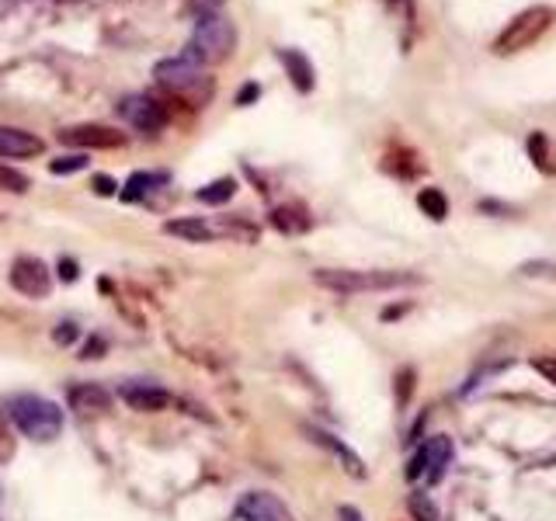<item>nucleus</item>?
<instances>
[{"mask_svg": "<svg viewBox=\"0 0 556 521\" xmlns=\"http://www.w3.org/2000/svg\"><path fill=\"white\" fill-rule=\"evenodd\" d=\"M154 80H157L163 102L188 104V108H202L216 94V77H209V70L188 56L160 59L154 66Z\"/></svg>", "mask_w": 556, "mask_h": 521, "instance_id": "nucleus-1", "label": "nucleus"}, {"mask_svg": "<svg viewBox=\"0 0 556 521\" xmlns=\"http://www.w3.org/2000/svg\"><path fill=\"white\" fill-rule=\"evenodd\" d=\"M313 282L341 296L355 292H390L403 286H421V275L414 271H355V268H320L313 271Z\"/></svg>", "mask_w": 556, "mask_h": 521, "instance_id": "nucleus-2", "label": "nucleus"}, {"mask_svg": "<svg viewBox=\"0 0 556 521\" xmlns=\"http://www.w3.org/2000/svg\"><path fill=\"white\" fill-rule=\"evenodd\" d=\"M7 417L11 424L31 438V442H53L63 431V411L56 407L53 400L46 396H35V393H22L7 403Z\"/></svg>", "mask_w": 556, "mask_h": 521, "instance_id": "nucleus-3", "label": "nucleus"}, {"mask_svg": "<svg viewBox=\"0 0 556 521\" xmlns=\"http://www.w3.org/2000/svg\"><path fill=\"white\" fill-rule=\"evenodd\" d=\"M234 46H237L234 22H226L219 11H209V14H199L185 56L195 59V63H202V66H216V63H226L230 59Z\"/></svg>", "mask_w": 556, "mask_h": 521, "instance_id": "nucleus-4", "label": "nucleus"}, {"mask_svg": "<svg viewBox=\"0 0 556 521\" xmlns=\"http://www.w3.org/2000/svg\"><path fill=\"white\" fill-rule=\"evenodd\" d=\"M553 22H556V11L550 4H532V7H525L522 14H515V18L504 25V31L494 39L490 49L498 52V56H511V52L529 49L532 42H539V39L550 31Z\"/></svg>", "mask_w": 556, "mask_h": 521, "instance_id": "nucleus-5", "label": "nucleus"}, {"mask_svg": "<svg viewBox=\"0 0 556 521\" xmlns=\"http://www.w3.org/2000/svg\"><path fill=\"white\" fill-rule=\"evenodd\" d=\"M452 452H455V448H452L449 435H431V438L418 448V455L410 459V466H407V480L424 476L428 483H438V480L446 476V469H449Z\"/></svg>", "mask_w": 556, "mask_h": 521, "instance_id": "nucleus-6", "label": "nucleus"}, {"mask_svg": "<svg viewBox=\"0 0 556 521\" xmlns=\"http://www.w3.org/2000/svg\"><path fill=\"white\" fill-rule=\"evenodd\" d=\"M119 115L139 132H160L171 122L167 102H163V98H154V94H129V98H122Z\"/></svg>", "mask_w": 556, "mask_h": 521, "instance_id": "nucleus-7", "label": "nucleus"}, {"mask_svg": "<svg viewBox=\"0 0 556 521\" xmlns=\"http://www.w3.org/2000/svg\"><path fill=\"white\" fill-rule=\"evenodd\" d=\"M11 286L18 288L22 296L28 299H42V296H49V286H53V275H49V268H46V260L42 258H31V254H22V258L11 260Z\"/></svg>", "mask_w": 556, "mask_h": 521, "instance_id": "nucleus-8", "label": "nucleus"}, {"mask_svg": "<svg viewBox=\"0 0 556 521\" xmlns=\"http://www.w3.org/2000/svg\"><path fill=\"white\" fill-rule=\"evenodd\" d=\"M63 146H80V150H119L126 146V132L111 126H70L56 136Z\"/></svg>", "mask_w": 556, "mask_h": 521, "instance_id": "nucleus-9", "label": "nucleus"}, {"mask_svg": "<svg viewBox=\"0 0 556 521\" xmlns=\"http://www.w3.org/2000/svg\"><path fill=\"white\" fill-rule=\"evenodd\" d=\"M119 400L136 411V414H160L171 407V393L157 386V383H143V379H133V383H122L119 386Z\"/></svg>", "mask_w": 556, "mask_h": 521, "instance_id": "nucleus-10", "label": "nucleus"}, {"mask_svg": "<svg viewBox=\"0 0 556 521\" xmlns=\"http://www.w3.org/2000/svg\"><path fill=\"white\" fill-rule=\"evenodd\" d=\"M237 518L240 521H292V511L275 494L247 490V494L237 500Z\"/></svg>", "mask_w": 556, "mask_h": 521, "instance_id": "nucleus-11", "label": "nucleus"}, {"mask_svg": "<svg viewBox=\"0 0 556 521\" xmlns=\"http://www.w3.org/2000/svg\"><path fill=\"white\" fill-rule=\"evenodd\" d=\"M46 154V143L28 129L18 126H0V156H14V160H25V156H39Z\"/></svg>", "mask_w": 556, "mask_h": 521, "instance_id": "nucleus-12", "label": "nucleus"}, {"mask_svg": "<svg viewBox=\"0 0 556 521\" xmlns=\"http://www.w3.org/2000/svg\"><path fill=\"white\" fill-rule=\"evenodd\" d=\"M306 435H310V442H317L320 448H331V452L341 459V466H345L355 480H362V476H366V463H362V459H358V455H355V452H351V448H348L338 435H331V431H323V428H313V424H306Z\"/></svg>", "mask_w": 556, "mask_h": 521, "instance_id": "nucleus-13", "label": "nucleus"}, {"mask_svg": "<svg viewBox=\"0 0 556 521\" xmlns=\"http://www.w3.org/2000/svg\"><path fill=\"white\" fill-rule=\"evenodd\" d=\"M66 400H70V407L77 414H101V411L111 407V393L105 386H98V383H77V386H70Z\"/></svg>", "mask_w": 556, "mask_h": 521, "instance_id": "nucleus-14", "label": "nucleus"}, {"mask_svg": "<svg viewBox=\"0 0 556 521\" xmlns=\"http://www.w3.org/2000/svg\"><path fill=\"white\" fill-rule=\"evenodd\" d=\"M278 59H282V66H286V74H289L292 87H296L299 94H310L313 84H317V74H313V63L306 59V52L278 49Z\"/></svg>", "mask_w": 556, "mask_h": 521, "instance_id": "nucleus-15", "label": "nucleus"}, {"mask_svg": "<svg viewBox=\"0 0 556 521\" xmlns=\"http://www.w3.org/2000/svg\"><path fill=\"white\" fill-rule=\"evenodd\" d=\"M171 236H181L188 243H206V240H216V236H223L219 226H212L206 219H167V226H163Z\"/></svg>", "mask_w": 556, "mask_h": 521, "instance_id": "nucleus-16", "label": "nucleus"}, {"mask_svg": "<svg viewBox=\"0 0 556 521\" xmlns=\"http://www.w3.org/2000/svg\"><path fill=\"white\" fill-rule=\"evenodd\" d=\"M271 226L282 230V234H306L310 230V216L303 206H278L271 212Z\"/></svg>", "mask_w": 556, "mask_h": 521, "instance_id": "nucleus-17", "label": "nucleus"}, {"mask_svg": "<svg viewBox=\"0 0 556 521\" xmlns=\"http://www.w3.org/2000/svg\"><path fill=\"white\" fill-rule=\"evenodd\" d=\"M525 150H529V160L543 171V174H556V154H553V146H550V136H546V132H529Z\"/></svg>", "mask_w": 556, "mask_h": 521, "instance_id": "nucleus-18", "label": "nucleus"}, {"mask_svg": "<svg viewBox=\"0 0 556 521\" xmlns=\"http://www.w3.org/2000/svg\"><path fill=\"white\" fill-rule=\"evenodd\" d=\"M167 181V174H150V171H139V174H133L129 181H126V191H119V199L122 202H139L150 188H157V184Z\"/></svg>", "mask_w": 556, "mask_h": 521, "instance_id": "nucleus-19", "label": "nucleus"}, {"mask_svg": "<svg viewBox=\"0 0 556 521\" xmlns=\"http://www.w3.org/2000/svg\"><path fill=\"white\" fill-rule=\"evenodd\" d=\"M234 195H237V181L234 178H219V181L199 188V202L202 206H226Z\"/></svg>", "mask_w": 556, "mask_h": 521, "instance_id": "nucleus-20", "label": "nucleus"}, {"mask_svg": "<svg viewBox=\"0 0 556 521\" xmlns=\"http://www.w3.org/2000/svg\"><path fill=\"white\" fill-rule=\"evenodd\" d=\"M418 206L428 219H435V223H442L446 216H449V199L438 191V188H421V195H418Z\"/></svg>", "mask_w": 556, "mask_h": 521, "instance_id": "nucleus-21", "label": "nucleus"}, {"mask_svg": "<svg viewBox=\"0 0 556 521\" xmlns=\"http://www.w3.org/2000/svg\"><path fill=\"white\" fill-rule=\"evenodd\" d=\"M407 508H410V515H414V521H442V515H438V508H435V500L428 494H410V500H407Z\"/></svg>", "mask_w": 556, "mask_h": 521, "instance_id": "nucleus-22", "label": "nucleus"}, {"mask_svg": "<svg viewBox=\"0 0 556 521\" xmlns=\"http://www.w3.org/2000/svg\"><path fill=\"white\" fill-rule=\"evenodd\" d=\"M0 188H4V191H18V195H25L28 188H31V178L22 174V171H14V167H7V163H0Z\"/></svg>", "mask_w": 556, "mask_h": 521, "instance_id": "nucleus-23", "label": "nucleus"}, {"mask_svg": "<svg viewBox=\"0 0 556 521\" xmlns=\"http://www.w3.org/2000/svg\"><path fill=\"white\" fill-rule=\"evenodd\" d=\"M84 167H87V156H84V154L56 156L53 163H49V171H53V174H59V178H63V174H77V171H84Z\"/></svg>", "mask_w": 556, "mask_h": 521, "instance_id": "nucleus-24", "label": "nucleus"}, {"mask_svg": "<svg viewBox=\"0 0 556 521\" xmlns=\"http://www.w3.org/2000/svg\"><path fill=\"white\" fill-rule=\"evenodd\" d=\"M414 368H400L397 372V407L403 411L407 403H410V393H414Z\"/></svg>", "mask_w": 556, "mask_h": 521, "instance_id": "nucleus-25", "label": "nucleus"}, {"mask_svg": "<svg viewBox=\"0 0 556 521\" xmlns=\"http://www.w3.org/2000/svg\"><path fill=\"white\" fill-rule=\"evenodd\" d=\"M80 338V327L77 323H70V320H63V323H56V331H53V340L59 344V348H70L74 340Z\"/></svg>", "mask_w": 556, "mask_h": 521, "instance_id": "nucleus-26", "label": "nucleus"}, {"mask_svg": "<svg viewBox=\"0 0 556 521\" xmlns=\"http://www.w3.org/2000/svg\"><path fill=\"white\" fill-rule=\"evenodd\" d=\"M105 351H108V340L101 338V334H94V338H87V344L80 348V358H84V362H94V358H101Z\"/></svg>", "mask_w": 556, "mask_h": 521, "instance_id": "nucleus-27", "label": "nucleus"}, {"mask_svg": "<svg viewBox=\"0 0 556 521\" xmlns=\"http://www.w3.org/2000/svg\"><path fill=\"white\" fill-rule=\"evenodd\" d=\"M91 188H94V195H115V178L111 174H94V181H91Z\"/></svg>", "mask_w": 556, "mask_h": 521, "instance_id": "nucleus-28", "label": "nucleus"}, {"mask_svg": "<svg viewBox=\"0 0 556 521\" xmlns=\"http://www.w3.org/2000/svg\"><path fill=\"white\" fill-rule=\"evenodd\" d=\"M77 278H80L77 260H70V258L59 260V282H77Z\"/></svg>", "mask_w": 556, "mask_h": 521, "instance_id": "nucleus-29", "label": "nucleus"}, {"mask_svg": "<svg viewBox=\"0 0 556 521\" xmlns=\"http://www.w3.org/2000/svg\"><path fill=\"white\" fill-rule=\"evenodd\" d=\"M258 94H261V87H258V84H247L243 91H237V104H251V102H258Z\"/></svg>", "mask_w": 556, "mask_h": 521, "instance_id": "nucleus-30", "label": "nucleus"}, {"mask_svg": "<svg viewBox=\"0 0 556 521\" xmlns=\"http://www.w3.org/2000/svg\"><path fill=\"white\" fill-rule=\"evenodd\" d=\"M535 368H539L550 383H556V358H535Z\"/></svg>", "mask_w": 556, "mask_h": 521, "instance_id": "nucleus-31", "label": "nucleus"}, {"mask_svg": "<svg viewBox=\"0 0 556 521\" xmlns=\"http://www.w3.org/2000/svg\"><path fill=\"white\" fill-rule=\"evenodd\" d=\"M11 455H14V442H11V438H7V431L0 428V463H7Z\"/></svg>", "mask_w": 556, "mask_h": 521, "instance_id": "nucleus-32", "label": "nucleus"}, {"mask_svg": "<svg viewBox=\"0 0 556 521\" xmlns=\"http://www.w3.org/2000/svg\"><path fill=\"white\" fill-rule=\"evenodd\" d=\"M338 518L341 521H366L362 518V511H358V508H351V504H341V508H338Z\"/></svg>", "mask_w": 556, "mask_h": 521, "instance_id": "nucleus-33", "label": "nucleus"}, {"mask_svg": "<svg viewBox=\"0 0 556 521\" xmlns=\"http://www.w3.org/2000/svg\"><path fill=\"white\" fill-rule=\"evenodd\" d=\"M195 7H199V14H209V11L223 7V0H195Z\"/></svg>", "mask_w": 556, "mask_h": 521, "instance_id": "nucleus-34", "label": "nucleus"}]
</instances>
